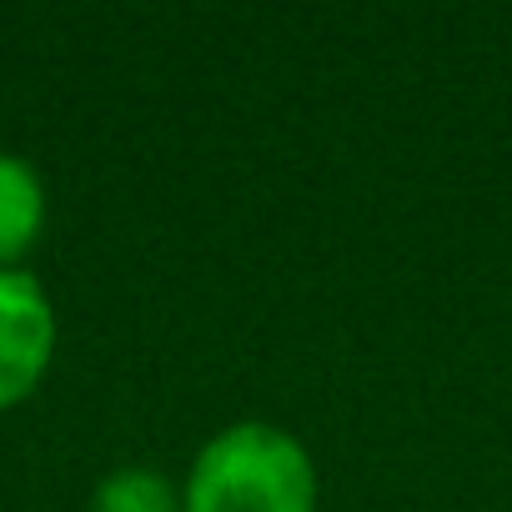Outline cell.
Wrapping results in <instances>:
<instances>
[{
	"instance_id": "277c9868",
	"label": "cell",
	"mask_w": 512,
	"mask_h": 512,
	"mask_svg": "<svg viewBox=\"0 0 512 512\" xmlns=\"http://www.w3.org/2000/svg\"><path fill=\"white\" fill-rule=\"evenodd\" d=\"M91 512H186V497L161 467L131 462V467H116L96 482Z\"/></svg>"
},
{
	"instance_id": "6da1fadb",
	"label": "cell",
	"mask_w": 512,
	"mask_h": 512,
	"mask_svg": "<svg viewBox=\"0 0 512 512\" xmlns=\"http://www.w3.org/2000/svg\"><path fill=\"white\" fill-rule=\"evenodd\" d=\"M181 497L186 512H317V462L277 422H231L201 442Z\"/></svg>"
},
{
	"instance_id": "3957f363",
	"label": "cell",
	"mask_w": 512,
	"mask_h": 512,
	"mask_svg": "<svg viewBox=\"0 0 512 512\" xmlns=\"http://www.w3.org/2000/svg\"><path fill=\"white\" fill-rule=\"evenodd\" d=\"M41 226H46L41 171L16 151H0V272L26 262V251L41 241Z\"/></svg>"
},
{
	"instance_id": "7a4b0ae2",
	"label": "cell",
	"mask_w": 512,
	"mask_h": 512,
	"mask_svg": "<svg viewBox=\"0 0 512 512\" xmlns=\"http://www.w3.org/2000/svg\"><path fill=\"white\" fill-rule=\"evenodd\" d=\"M56 357V307L26 267L0 272V412L26 402Z\"/></svg>"
}]
</instances>
